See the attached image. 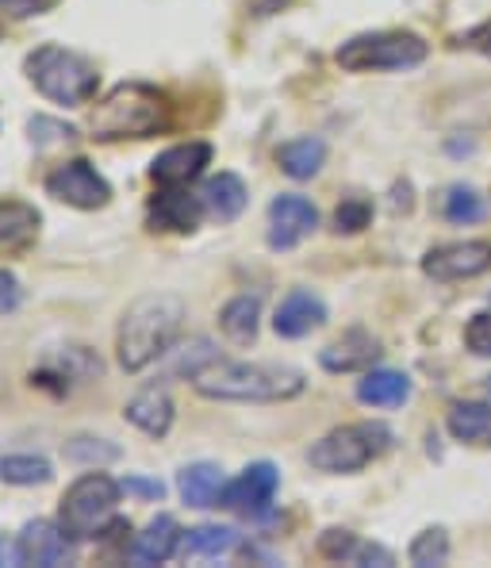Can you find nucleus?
Segmentation results:
<instances>
[{"label": "nucleus", "instance_id": "cd10ccee", "mask_svg": "<svg viewBox=\"0 0 491 568\" xmlns=\"http://www.w3.org/2000/svg\"><path fill=\"white\" fill-rule=\"evenodd\" d=\"M39 223H43V215H39L35 204L12 200V196L0 200V246H12V242L31 239L39 231Z\"/></svg>", "mask_w": 491, "mask_h": 568}, {"label": "nucleus", "instance_id": "b1692460", "mask_svg": "<svg viewBox=\"0 0 491 568\" xmlns=\"http://www.w3.org/2000/svg\"><path fill=\"white\" fill-rule=\"evenodd\" d=\"M243 534L235 526H193V530L181 534V557H196V561H215V557H227L231 549H238Z\"/></svg>", "mask_w": 491, "mask_h": 568}, {"label": "nucleus", "instance_id": "4468645a", "mask_svg": "<svg viewBox=\"0 0 491 568\" xmlns=\"http://www.w3.org/2000/svg\"><path fill=\"white\" fill-rule=\"evenodd\" d=\"M319 227V207L299 192H280L269 204V246L296 250L311 231Z\"/></svg>", "mask_w": 491, "mask_h": 568}, {"label": "nucleus", "instance_id": "4be33fe9", "mask_svg": "<svg viewBox=\"0 0 491 568\" xmlns=\"http://www.w3.org/2000/svg\"><path fill=\"white\" fill-rule=\"evenodd\" d=\"M357 399L365 407H403L411 399V377L399 369H369L357 381Z\"/></svg>", "mask_w": 491, "mask_h": 568}, {"label": "nucleus", "instance_id": "423d86ee", "mask_svg": "<svg viewBox=\"0 0 491 568\" xmlns=\"http://www.w3.org/2000/svg\"><path fill=\"white\" fill-rule=\"evenodd\" d=\"M427 54L430 43L415 31H365L335 50V62L346 73H396L422 65Z\"/></svg>", "mask_w": 491, "mask_h": 568}, {"label": "nucleus", "instance_id": "f257e3e1", "mask_svg": "<svg viewBox=\"0 0 491 568\" xmlns=\"http://www.w3.org/2000/svg\"><path fill=\"white\" fill-rule=\"evenodd\" d=\"M185 323V300L173 292H150L139 296L123 312L120 331H115V357L123 373H143L154 362H162L173 349Z\"/></svg>", "mask_w": 491, "mask_h": 568}, {"label": "nucleus", "instance_id": "0eeeda50", "mask_svg": "<svg viewBox=\"0 0 491 568\" xmlns=\"http://www.w3.org/2000/svg\"><path fill=\"white\" fill-rule=\"evenodd\" d=\"M123 499L120 480H112L108 473H81L70 488L62 491V504H58V523L73 534L78 541L100 538L108 526L115 523V507Z\"/></svg>", "mask_w": 491, "mask_h": 568}, {"label": "nucleus", "instance_id": "7c9ffc66", "mask_svg": "<svg viewBox=\"0 0 491 568\" xmlns=\"http://www.w3.org/2000/svg\"><path fill=\"white\" fill-rule=\"evenodd\" d=\"M165 357H173V373H185L188 381H196L207 365L219 362V349H215L212 338H193L185 349H170Z\"/></svg>", "mask_w": 491, "mask_h": 568}, {"label": "nucleus", "instance_id": "a19ab883", "mask_svg": "<svg viewBox=\"0 0 491 568\" xmlns=\"http://www.w3.org/2000/svg\"><path fill=\"white\" fill-rule=\"evenodd\" d=\"M296 0H246V12L254 16V20H269V16L285 12V8H293Z\"/></svg>", "mask_w": 491, "mask_h": 568}, {"label": "nucleus", "instance_id": "ddd939ff", "mask_svg": "<svg viewBox=\"0 0 491 568\" xmlns=\"http://www.w3.org/2000/svg\"><path fill=\"white\" fill-rule=\"evenodd\" d=\"M204 215V200H200V192H188V185H157V192L146 204V223L154 231L188 235V231L200 227Z\"/></svg>", "mask_w": 491, "mask_h": 568}, {"label": "nucleus", "instance_id": "9b49d317", "mask_svg": "<svg viewBox=\"0 0 491 568\" xmlns=\"http://www.w3.org/2000/svg\"><path fill=\"white\" fill-rule=\"evenodd\" d=\"M96 377H104L100 354H93L89 346H58V349H50L43 357V365L31 373V384L62 396V392L78 388V384H89Z\"/></svg>", "mask_w": 491, "mask_h": 568}, {"label": "nucleus", "instance_id": "a878e982", "mask_svg": "<svg viewBox=\"0 0 491 568\" xmlns=\"http://www.w3.org/2000/svg\"><path fill=\"white\" fill-rule=\"evenodd\" d=\"M257 327H262V296H243L227 300L219 312V331L227 334L231 342H238V346H249V342L257 338Z\"/></svg>", "mask_w": 491, "mask_h": 568}, {"label": "nucleus", "instance_id": "a211bd4d", "mask_svg": "<svg viewBox=\"0 0 491 568\" xmlns=\"http://www.w3.org/2000/svg\"><path fill=\"white\" fill-rule=\"evenodd\" d=\"M327 323V304L315 296L311 288H293L280 300L277 315H273V331L280 338H307L311 331H319Z\"/></svg>", "mask_w": 491, "mask_h": 568}, {"label": "nucleus", "instance_id": "5701e85b", "mask_svg": "<svg viewBox=\"0 0 491 568\" xmlns=\"http://www.w3.org/2000/svg\"><path fill=\"white\" fill-rule=\"evenodd\" d=\"M223 469L212 462H196V465H185L177 476V488H181V499L196 511L204 507H219V491H223Z\"/></svg>", "mask_w": 491, "mask_h": 568}, {"label": "nucleus", "instance_id": "473e14b6", "mask_svg": "<svg viewBox=\"0 0 491 568\" xmlns=\"http://www.w3.org/2000/svg\"><path fill=\"white\" fill-rule=\"evenodd\" d=\"M407 557H411V565H419V568L446 565V561H449V538H446L442 526H434V530H422L419 538L411 541Z\"/></svg>", "mask_w": 491, "mask_h": 568}, {"label": "nucleus", "instance_id": "f704fd0d", "mask_svg": "<svg viewBox=\"0 0 491 568\" xmlns=\"http://www.w3.org/2000/svg\"><path fill=\"white\" fill-rule=\"evenodd\" d=\"M28 135H31L35 146H58V142L78 139V128H73V123H65V120H54V115H31Z\"/></svg>", "mask_w": 491, "mask_h": 568}, {"label": "nucleus", "instance_id": "2eb2a0df", "mask_svg": "<svg viewBox=\"0 0 491 568\" xmlns=\"http://www.w3.org/2000/svg\"><path fill=\"white\" fill-rule=\"evenodd\" d=\"M212 142H177V146L162 150L150 162V181L154 185H193L196 178H204V170L212 165Z\"/></svg>", "mask_w": 491, "mask_h": 568}, {"label": "nucleus", "instance_id": "6ab92c4d", "mask_svg": "<svg viewBox=\"0 0 491 568\" xmlns=\"http://www.w3.org/2000/svg\"><path fill=\"white\" fill-rule=\"evenodd\" d=\"M319 554L335 565H361V568H369V565L388 568L392 565V554H388L385 546L357 538L354 530H338V526H330V530L319 534Z\"/></svg>", "mask_w": 491, "mask_h": 568}, {"label": "nucleus", "instance_id": "393cba45", "mask_svg": "<svg viewBox=\"0 0 491 568\" xmlns=\"http://www.w3.org/2000/svg\"><path fill=\"white\" fill-rule=\"evenodd\" d=\"M446 430L464 446H491V399L488 404H453L446 415Z\"/></svg>", "mask_w": 491, "mask_h": 568}, {"label": "nucleus", "instance_id": "39448f33", "mask_svg": "<svg viewBox=\"0 0 491 568\" xmlns=\"http://www.w3.org/2000/svg\"><path fill=\"white\" fill-rule=\"evenodd\" d=\"M396 434L385 423H346L335 426L330 434H323L311 449H307V462L311 469L342 476V473H361L365 465H372L377 457H385L392 449Z\"/></svg>", "mask_w": 491, "mask_h": 568}, {"label": "nucleus", "instance_id": "20e7f679", "mask_svg": "<svg viewBox=\"0 0 491 568\" xmlns=\"http://www.w3.org/2000/svg\"><path fill=\"white\" fill-rule=\"evenodd\" d=\"M23 73H28V81L35 85L39 97H47L50 104H62V108L89 104L100 89L96 62H89L85 54L65 50L58 43H43L31 50L23 58Z\"/></svg>", "mask_w": 491, "mask_h": 568}, {"label": "nucleus", "instance_id": "dca6fc26", "mask_svg": "<svg viewBox=\"0 0 491 568\" xmlns=\"http://www.w3.org/2000/svg\"><path fill=\"white\" fill-rule=\"evenodd\" d=\"M123 419L135 426V430H143L146 438H165V434L173 430V419H177L170 388H165V384H143V388L123 404Z\"/></svg>", "mask_w": 491, "mask_h": 568}, {"label": "nucleus", "instance_id": "f3484780", "mask_svg": "<svg viewBox=\"0 0 491 568\" xmlns=\"http://www.w3.org/2000/svg\"><path fill=\"white\" fill-rule=\"evenodd\" d=\"M181 526L173 515H157V519L146 523L143 534H135L127 546V561L139 565V568H150V565H165L170 557L181 554Z\"/></svg>", "mask_w": 491, "mask_h": 568}, {"label": "nucleus", "instance_id": "e433bc0d", "mask_svg": "<svg viewBox=\"0 0 491 568\" xmlns=\"http://www.w3.org/2000/svg\"><path fill=\"white\" fill-rule=\"evenodd\" d=\"M464 346L477 357H491V312L472 315L469 327H464Z\"/></svg>", "mask_w": 491, "mask_h": 568}, {"label": "nucleus", "instance_id": "aec40b11", "mask_svg": "<svg viewBox=\"0 0 491 568\" xmlns=\"http://www.w3.org/2000/svg\"><path fill=\"white\" fill-rule=\"evenodd\" d=\"M377 357H380V342L372 338L369 331L354 327V331H346L342 338L330 342V346L323 349L319 365L327 373H357V369H369Z\"/></svg>", "mask_w": 491, "mask_h": 568}, {"label": "nucleus", "instance_id": "c85d7f7f", "mask_svg": "<svg viewBox=\"0 0 491 568\" xmlns=\"http://www.w3.org/2000/svg\"><path fill=\"white\" fill-rule=\"evenodd\" d=\"M488 200L480 196L472 185H453L446 189L442 196V215L446 223H453V227H472V223H484L488 220Z\"/></svg>", "mask_w": 491, "mask_h": 568}, {"label": "nucleus", "instance_id": "f8f14e48", "mask_svg": "<svg viewBox=\"0 0 491 568\" xmlns=\"http://www.w3.org/2000/svg\"><path fill=\"white\" fill-rule=\"evenodd\" d=\"M16 541H20L23 565L62 568V565H73V557H78V546H73L78 538L54 519H31Z\"/></svg>", "mask_w": 491, "mask_h": 568}, {"label": "nucleus", "instance_id": "58836bf2", "mask_svg": "<svg viewBox=\"0 0 491 568\" xmlns=\"http://www.w3.org/2000/svg\"><path fill=\"white\" fill-rule=\"evenodd\" d=\"M453 47L477 50V54H488V58H491V20L477 23V28H469L464 36H457V39H453Z\"/></svg>", "mask_w": 491, "mask_h": 568}, {"label": "nucleus", "instance_id": "412c9836", "mask_svg": "<svg viewBox=\"0 0 491 568\" xmlns=\"http://www.w3.org/2000/svg\"><path fill=\"white\" fill-rule=\"evenodd\" d=\"M200 200H204L207 220L235 223L238 215L246 212V204H249V189H246V181L238 178V173H215V178L204 181Z\"/></svg>", "mask_w": 491, "mask_h": 568}, {"label": "nucleus", "instance_id": "2f4dec72", "mask_svg": "<svg viewBox=\"0 0 491 568\" xmlns=\"http://www.w3.org/2000/svg\"><path fill=\"white\" fill-rule=\"evenodd\" d=\"M65 457L78 465H89V469H100V465H112L115 457H120V446H112L108 438H89V434H81V438L65 442Z\"/></svg>", "mask_w": 491, "mask_h": 568}, {"label": "nucleus", "instance_id": "c9c22d12", "mask_svg": "<svg viewBox=\"0 0 491 568\" xmlns=\"http://www.w3.org/2000/svg\"><path fill=\"white\" fill-rule=\"evenodd\" d=\"M58 0H0V28H12V23H23L31 16H47Z\"/></svg>", "mask_w": 491, "mask_h": 568}, {"label": "nucleus", "instance_id": "79ce46f5", "mask_svg": "<svg viewBox=\"0 0 491 568\" xmlns=\"http://www.w3.org/2000/svg\"><path fill=\"white\" fill-rule=\"evenodd\" d=\"M20 568L23 565V554H20V541H4L0 538V568Z\"/></svg>", "mask_w": 491, "mask_h": 568}, {"label": "nucleus", "instance_id": "bb28decb", "mask_svg": "<svg viewBox=\"0 0 491 568\" xmlns=\"http://www.w3.org/2000/svg\"><path fill=\"white\" fill-rule=\"evenodd\" d=\"M327 162V142L315 139V135H304V139H293L277 150V165L288 173L293 181H311L315 173L323 170Z\"/></svg>", "mask_w": 491, "mask_h": 568}, {"label": "nucleus", "instance_id": "72a5a7b5", "mask_svg": "<svg viewBox=\"0 0 491 568\" xmlns=\"http://www.w3.org/2000/svg\"><path fill=\"white\" fill-rule=\"evenodd\" d=\"M372 223V204L365 196H346L335 207V231L338 235H357Z\"/></svg>", "mask_w": 491, "mask_h": 568}, {"label": "nucleus", "instance_id": "ea45409f", "mask_svg": "<svg viewBox=\"0 0 491 568\" xmlns=\"http://www.w3.org/2000/svg\"><path fill=\"white\" fill-rule=\"evenodd\" d=\"M20 281H16V273L12 270H0V315H8V312H16L20 307Z\"/></svg>", "mask_w": 491, "mask_h": 568}, {"label": "nucleus", "instance_id": "7ed1b4c3", "mask_svg": "<svg viewBox=\"0 0 491 568\" xmlns=\"http://www.w3.org/2000/svg\"><path fill=\"white\" fill-rule=\"evenodd\" d=\"M173 120V104L162 89L146 85V81H123L93 108V131L96 142H115V139H150L162 135Z\"/></svg>", "mask_w": 491, "mask_h": 568}, {"label": "nucleus", "instance_id": "f03ea898", "mask_svg": "<svg viewBox=\"0 0 491 568\" xmlns=\"http://www.w3.org/2000/svg\"><path fill=\"white\" fill-rule=\"evenodd\" d=\"M204 399L223 404H285L307 388L304 373L273 362H215L193 381Z\"/></svg>", "mask_w": 491, "mask_h": 568}, {"label": "nucleus", "instance_id": "9d476101", "mask_svg": "<svg viewBox=\"0 0 491 568\" xmlns=\"http://www.w3.org/2000/svg\"><path fill=\"white\" fill-rule=\"evenodd\" d=\"M491 270V242L488 239H464V242H442L422 254V273L430 281H472L484 277Z\"/></svg>", "mask_w": 491, "mask_h": 568}, {"label": "nucleus", "instance_id": "6e6552de", "mask_svg": "<svg viewBox=\"0 0 491 568\" xmlns=\"http://www.w3.org/2000/svg\"><path fill=\"white\" fill-rule=\"evenodd\" d=\"M47 196L78 207V212H96V207H108L112 185L100 178V170L89 158H70V162H58L47 173Z\"/></svg>", "mask_w": 491, "mask_h": 568}, {"label": "nucleus", "instance_id": "37998d69", "mask_svg": "<svg viewBox=\"0 0 491 568\" xmlns=\"http://www.w3.org/2000/svg\"><path fill=\"white\" fill-rule=\"evenodd\" d=\"M484 396L491 399V377H488V384H484Z\"/></svg>", "mask_w": 491, "mask_h": 568}, {"label": "nucleus", "instance_id": "4c0bfd02", "mask_svg": "<svg viewBox=\"0 0 491 568\" xmlns=\"http://www.w3.org/2000/svg\"><path fill=\"white\" fill-rule=\"evenodd\" d=\"M120 488H123V496H135V499H162L165 496V484L146 480V476H123Z\"/></svg>", "mask_w": 491, "mask_h": 568}, {"label": "nucleus", "instance_id": "c756f323", "mask_svg": "<svg viewBox=\"0 0 491 568\" xmlns=\"http://www.w3.org/2000/svg\"><path fill=\"white\" fill-rule=\"evenodd\" d=\"M54 469H50L47 457L35 454H8L0 457V484L8 488H35V484H47Z\"/></svg>", "mask_w": 491, "mask_h": 568}, {"label": "nucleus", "instance_id": "1a4fd4ad", "mask_svg": "<svg viewBox=\"0 0 491 568\" xmlns=\"http://www.w3.org/2000/svg\"><path fill=\"white\" fill-rule=\"evenodd\" d=\"M277 488H280L277 465L254 462V465H246L235 480L223 484L219 507H223V511L243 515V519H262V515H269L273 499H277Z\"/></svg>", "mask_w": 491, "mask_h": 568}]
</instances>
